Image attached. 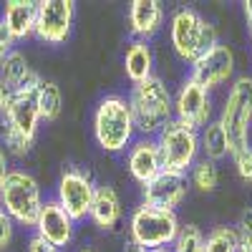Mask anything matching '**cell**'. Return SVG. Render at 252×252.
Segmentation results:
<instances>
[{"mask_svg":"<svg viewBox=\"0 0 252 252\" xmlns=\"http://www.w3.org/2000/svg\"><path fill=\"white\" fill-rule=\"evenodd\" d=\"M126 98H129L139 136H157L161 126L174 119V94L157 73L141 83H134Z\"/></svg>","mask_w":252,"mask_h":252,"instance_id":"cell-2","label":"cell"},{"mask_svg":"<svg viewBox=\"0 0 252 252\" xmlns=\"http://www.w3.org/2000/svg\"><path fill=\"white\" fill-rule=\"evenodd\" d=\"M0 78H3L15 94H35V89L40 86V81H43L28 66V58L20 51H13L5 58L3 68H0Z\"/></svg>","mask_w":252,"mask_h":252,"instance_id":"cell-19","label":"cell"},{"mask_svg":"<svg viewBox=\"0 0 252 252\" xmlns=\"http://www.w3.org/2000/svg\"><path fill=\"white\" fill-rule=\"evenodd\" d=\"M126 252H149V250H141V247H134V245H131V247L126 250Z\"/></svg>","mask_w":252,"mask_h":252,"instance_id":"cell-34","label":"cell"},{"mask_svg":"<svg viewBox=\"0 0 252 252\" xmlns=\"http://www.w3.org/2000/svg\"><path fill=\"white\" fill-rule=\"evenodd\" d=\"M240 252H247V250H240Z\"/></svg>","mask_w":252,"mask_h":252,"instance_id":"cell-36","label":"cell"},{"mask_svg":"<svg viewBox=\"0 0 252 252\" xmlns=\"http://www.w3.org/2000/svg\"><path fill=\"white\" fill-rule=\"evenodd\" d=\"M217 121L222 124V129L229 141V154H235L250 144L252 136V76L242 73L235 76V81L229 83L227 96L222 101V109Z\"/></svg>","mask_w":252,"mask_h":252,"instance_id":"cell-4","label":"cell"},{"mask_svg":"<svg viewBox=\"0 0 252 252\" xmlns=\"http://www.w3.org/2000/svg\"><path fill=\"white\" fill-rule=\"evenodd\" d=\"M212 114H215L212 91H207L204 86H199L197 81L187 76L182 86L174 91V119L194 126V129H202L212 121Z\"/></svg>","mask_w":252,"mask_h":252,"instance_id":"cell-11","label":"cell"},{"mask_svg":"<svg viewBox=\"0 0 252 252\" xmlns=\"http://www.w3.org/2000/svg\"><path fill=\"white\" fill-rule=\"evenodd\" d=\"M91 129H94L96 144L103 152L109 154L126 152L139 136L129 98L121 94H106L103 98H98L91 116Z\"/></svg>","mask_w":252,"mask_h":252,"instance_id":"cell-1","label":"cell"},{"mask_svg":"<svg viewBox=\"0 0 252 252\" xmlns=\"http://www.w3.org/2000/svg\"><path fill=\"white\" fill-rule=\"evenodd\" d=\"M35 18H38V3L33 0H8L0 13V20L13 35V40H26L35 33Z\"/></svg>","mask_w":252,"mask_h":252,"instance_id":"cell-18","label":"cell"},{"mask_svg":"<svg viewBox=\"0 0 252 252\" xmlns=\"http://www.w3.org/2000/svg\"><path fill=\"white\" fill-rule=\"evenodd\" d=\"M124 73L131 86L154 76V51L146 40H129L124 53Z\"/></svg>","mask_w":252,"mask_h":252,"instance_id":"cell-20","label":"cell"},{"mask_svg":"<svg viewBox=\"0 0 252 252\" xmlns=\"http://www.w3.org/2000/svg\"><path fill=\"white\" fill-rule=\"evenodd\" d=\"M94 194H96V182L91 179V174L78 169V166H68L58 177L53 199L66 209L73 222H83V220H89Z\"/></svg>","mask_w":252,"mask_h":252,"instance_id":"cell-8","label":"cell"},{"mask_svg":"<svg viewBox=\"0 0 252 252\" xmlns=\"http://www.w3.org/2000/svg\"><path fill=\"white\" fill-rule=\"evenodd\" d=\"M242 13H245V20H247V28L252 33V0H245L242 3Z\"/></svg>","mask_w":252,"mask_h":252,"instance_id":"cell-33","label":"cell"},{"mask_svg":"<svg viewBox=\"0 0 252 252\" xmlns=\"http://www.w3.org/2000/svg\"><path fill=\"white\" fill-rule=\"evenodd\" d=\"M229 159H232L235 164V172L242 182H250L252 184V146H245V149L229 154Z\"/></svg>","mask_w":252,"mask_h":252,"instance_id":"cell-27","label":"cell"},{"mask_svg":"<svg viewBox=\"0 0 252 252\" xmlns=\"http://www.w3.org/2000/svg\"><path fill=\"white\" fill-rule=\"evenodd\" d=\"M10 169H13V166H10V157H8V152L3 149V144H0V184H3V179L8 177Z\"/></svg>","mask_w":252,"mask_h":252,"instance_id":"cell-32","label":"cell"},{"mask_svg":"<svg viewBox=\"0 0 252 252\" xmlns=\"http://www.w3.org/2000/svg\"><path fill=\"white\" fill-rule=\"evenodd\" d=\"M187 177H189V187L192 189H197L202 194H212L220 187V166L209 159H199L192 169L187 172Z\"/></svg>","mask_w":252,"mask_h":252,"instance_id":"cell-23","label":"cell"},{"mask_svg":"<svg viewBox=\"0 0 252 252\" xmlns=\"http://www.w3.org/2000/svg\"><path fill=\"white\" fill-rule=\"evenodd\" d=\"M189 189L192 187H189V177L187 174L161 169L149 184L141 187V204L177 212V209L182 207V202L187 199Z\"/></svg>","mask_w":252,"mask_h":252,"instance_id":"cell-12","label":"cell"},{"mask_svg":"<svg viewBox=\"0 0 252 252\" xmlns=\"http://www.w3.org/2000/svg\"><path fill=\"white\" fill-rule=\"evenodd\" d=\"M164 5L159 0H134L129 5V33L131 40H149L164 28Z\"/></svg>","mask_w":252,"mask_h":252,"instance_id":"cell-15","label":"cell"},{"mask_svg":"<svg viewBox=\"0 0 252 252\" xmlns=\"http://www.w3.org/2000/svg\"><path fill=\"white\" fill-rule=\"evenodd\" d=\"M121 217H124V204H121L119 192L109 184H96V194H94L89 220L98 229H103V232H111V229L119 227Z\"/></svg>","mask_w":252,"mask_h":252,"instance_id":"cell-17","label":"cell"},{"mask_svg":"<svg viewBox=\"0 0 252 252\" xmlns=\"http://www.w3.org/2000/svg\"><path fill=\"white\" fill-rule=\"evenodd\" d=\"M33 101H35L40 121H56L63 111V96L56 81H48V78L40 81V86L33 94Z\"/></svg>","mask_w":252,"mask_h":252,"instance_id":"cell-22","label":"cell"},{"mask_svg":"<svg viewBox=\"0 0 252 252\" xmlns=\"http://www.w3.org/2000/svg\"><path fill=\"white\" fill-rule=\"evenodd\" d=\"M28 252H61V250H56L51 242H46L43 237H38V235L33 232L31 240H28Z\"/></svg>","mask_w":252,"mask_h":252,"instance_id":"cell-31","label":"cell"},{"mask_svg":"<svg viewBox=\"0 0 252 252\" xmlns=\"http://www.w3.org/2000/svg\"><path fill=\"white\" fill-rule=\"evenodd\" d=\"M13 232H15V222L5 212V207L0 204V252L8 250V245L13 242Z\"/></svg>","mask_w":252,"mask_h":252,"instance_id":"cell-28","label":"cell"},{"mask_svg":"<svg viewBox=\"0 0 252 252\" xmlns=\"http://www.w3.org/2000/svg\"><path fill=\"white\" fill-rule=\"evenodd\" d=\"M13 51H15V40H13V35L8 33V28L3 26V20H0V68H3L5 58H8Z\"/></svg>","mask_w":252,"mask_h":252,"instance_id":"cell-29","label":"cell"},{"mask_svg":"<svg viewBox=\"0 0 252 252\" xmlns=\"http://www.w3.org/2000/svg\"><path fill=\"white\" fill-rule=\"evenodd\" d=\"M235 66H237L235 51L227 43H220L212 51L202 53L192 66H189L187 76L192 81H197L199 86H204L207 91H217V89L235 81Z\"/></svg>","mask_w":252,"mask_h":252,"instance_id":"cell-10","label":"cell"},{"mask_svg":"<svg viewBox=\"0 0 252 252\" xmlns=\"http://www.w3.org/2000/svg\"><path fill=\"white\" fill-rule=\"evenodd\" d=\"M164 169L161 166V154L154 136H136L134 144L126 149V172L131 174V179L144 187L149 184L159 172Z\"/></svg>","mask_w":252,"mask_h":252,"instance_id":"cell-14","label":"cell"},{"mask_svg":"<svg viewBox=\"0 0 252 252\" xmlns=\"http://www.w3.org/2000/svg\"><path fill=\"white\" fill-rule=\"evenodd\" d=\"M154 139H157L159 154H161V166L166 172L187 174L202 159L199 129H194V126H189V124L172 119L169 124L161 126V131Z\"/></svg>","mask_w":252,"mask_h":252,"instance_id":"cell-7","label":"cell"},{"mask_svg":"<svg viewBox=\"0 0 252 252\" xmlns=\"http://www.w3.org/2000/svg\"><path fill=\"white\" fill-rule=\"evenodd\" d=\"M73 18H76L73 0H40L33 35L46 46H61L71 38Z\"/></svg>","mask_w":252,"mask_h":252,"instance_id":"cell-9","label":"cell"},{"mask_svg":"<svg viewBox=\"0 0 252 252\" xmlns=\"http://www.w3.org/2000/svg\"><path fill=\"white\" fill-rule=\"evenodd\" d=\"M179 227H182V222H179L177 212L139 204L129 217V237H131L134 247L161 250V247H172Z\"/></svg>","mask_w":252,"mask_h":252,"instance_id":"cell-6","label":"cell"},{"mask_svg":"<svg viewBox=\"0 0 252 252\" xmlns=\"http://www.w3.org/2000/svg\"><path fill=\"white\" fill-rule=\"evenodd\" d=\"M13 98H15V91L8 86V83L0 78V116H3L5 111H8V106L13 103Z\"/></svg>","mask_w":252,"mask_h":252,"instance_id":"cell-30","label":"cell"},{"mask_svg":"<svg viewBox=\"0 0 252 252\" xmlns=\"http://www.w3.org/2000/svg\"><path fill=\"white\" fill-rule=\"evenodd\" d=\"M43 192H40L38 179L20 169V166H13L8 172V177L0 184V204L5 207V212L10 215V220L20 227L33 229L38 222V215L43 209Z\"/></svg>","mask_w":252,"mask_h":252,"instance_id":"cell-5","label":"cell"},{"mask_svg":"<svg viewBox=\"0 0 252 252\" xmlns=\"http://www.w3.org/2000/svg\"><path fill=\"white\" fill-rule=\"evenodd\" d=\"M38 124H40V116H38V109H35L33 94H15L13 103L3 114V129L23 136L28 141H35Z\"/></svg>","mask_w":252,"mask_h":252,"instance_id":"cell-16","label":"cell"},{"mask_svg":"<svg viewBox=\"0 0 252 252\" xmlns=\"http://www.w3.org/2000/svg\"><path fill=\"white\" fill-rule=\"evenodd\" d=\"M33 232L38 237H43L46 242H51L56 250H63L73 242L76 235V222L68 217V212L63 209L53 197L43 202V209L38 215V222L33 227Z\"/></svg>","mask_w":252,"mask_h":252,"instance_id":"cell-13","label":"cell"},{"mask_svg":"<svg viewBox=\"0 0 252 252\" xmlns=\"http://www.w3.org/2000/svg\"><path fill=\"white\" fill-rule=\"evenodd\" d=\"M235 229H237V237H240V247L252 252V207H245L240 212Z\"/></svg>","mask_w":252,"mask_h":252,"instance_id":"cell-26","label":"cell"},{"mask_svg":"<svg viewBox=\"0 0 252 252\" xmlns=\"http://www.w3.org/2000/svg\"><path fill=\"white\" fill-rule=\"evenodd\" d=\"M78 252H98V250H94V247H83V250H78Z\"/></svg>","mask_w":252,"mask_h":252,"instance_id":"cell-35","label":"cell"},{"mask_svg":"<svg viewBox=\"0 0 252 252\" xmlns=\"http://www.w3.org/2000/svg\"><path fill=\"white\" fill-rule=\"evenodd\" d=\"M169 43L174 56L182 63L192 66L202 53L212 51L222 40L212 20H207L199 10L187 5V8H177L169 18Z\"/></svg>","mask_w":252,"mask_h":252,"instance_id":"cell-3","label":"cell"},{"mask_svg":"<svg viewBox=\"0 0 252 252\" xmlns=\"http://www.w3.org/2000/svg\"><path fill=\"white\" fill-rule=\"evenodd\" d=\"M240 237L235 224H217L204 237V252H240Z\"/></svg>","mask_w":252,"mask_h":252,"instance_id":"cell-24","label":"cell"},{"mask_svg":"<svg viewBox=\"0 0 252 252\" xmlns=\"http://www.w3.org/2000/svg\"><path fill=\"white\" fill-rule=\"evenodd\" d=\"M199 152H202V159H209L215 164L229 157V141L217 119H212L207 126L199 129Z\"/></svg>","mask_w":252,"mask_h":252,"instance_id":"cell-21","label":"cell"},{"mask_svg":"<svg viewBox=\"0 0 252 252\" xmlns=\"http://www.w3.org/2000/svg\"><path fill=\"white\" fill-rule=\"evenodd\" d=\"M204 237H207V232L199 224H194V222L182 224L172 242V252H204Z\"/></svg>","mask_w":252,"mask_h":252,"instance_id":"cell-25","label":"cell"}]
</instances>
